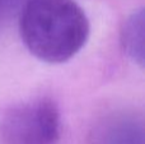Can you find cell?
I'll return each mask as SVG.
<instances>
[{"mask_svg":"<svg viewBox=\"0 0 145 144\" xmlns=\"http://www.w3.org/2000/svg\"><path fill=\"white\" fill-rule=\"evenodd\" d=\"M19 35L35 58L61 64L85 45L89 20L74 0H27L19 17Z\"/></svg>","mask_w":145,"mask_h":144,"instance_id":"1","label":"cell"},{"mask_svg":"<svg viewBox=\"0 0 145 144\" xmlns=\"http://www.w3.org/2000/svg\"><path fill=\"white\" fill-rule=\"evenodd\" d=\"M60 135V111L50 97L15 105L0 119V144H57Z\"/></svg>","mask_w":145,"mask_h":144,"instance_id":"2","label":"cell"},{"mask_svg":"<svg viewBox=\"0 0 145 144\" xmlns=\"http://www.w3.org/2000/svg\"><path fill=\"white\" fill-rule=\"evenodd\" d=\"M121 43L125 54L139 64L144 65V10L133 13L123 23L121 29Z\"/></svg>","mask_w":145,"mask_h":144,"instance_id":"3","label":"cell"},{"mask_svg":"<svg viewBox=\"0 0 145 144\" xmlns=\"http://www.w3.org/2000/svg\"><path fill=\"white\" fill-rule=\"evenodd\" d=\"M107 144H143V134L134 126H120L110 133Z\"/></svg>","mask_w":145,"mask_h":144,"instance_id":"4","label":"cell"},{"mask_svg":"<svg viewBox=\"0 0 145 144\" xmlns=\"http://www.w3.org/2000/svg\"><path fill=\"white\" fill-rule=\"evenodd\" d=\"M12 1L13 0H0V22L3 20L4 15L7 14L8 9H9L10 5H12Z\"/></svg>","mask_w":145,"mask_h":144,"instance_id":"5","label":"cell"}]
</instances>
